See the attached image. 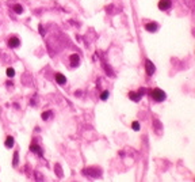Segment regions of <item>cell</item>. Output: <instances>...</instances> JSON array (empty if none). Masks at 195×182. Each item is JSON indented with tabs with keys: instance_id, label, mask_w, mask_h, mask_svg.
I'll return each instance as SVG.
<instances>
[{
	"instance_id": "7",
	"label": "cell",
	"mask_w": 195,
	"mask_h": 182,
	"mask_svg": "<svg viewBox=\"0 0 195 182\" xmlns=\"http://www.w3.org/2000/svg\"><path fill=\"white\" fill-rule=\"evenodd\" d=\"M30 150L34 152V154H37L38 156H43V151L42 148L38 146V144H35V143H31V146H30Z\"/></svg>"
},
{
	"instance_id": "16",
	"label": "cell",
	"mask_w": 195,
	"mask_h": 182,
	"mask_svg": "<svg viewBox=\"0 0 195 182\" xmlns=\"http://www.w3.org/2000/svg\"><path fill=\"white\" fill-rule=\"evenodd\" d=\"M52 114H53V113H52L50 110H49V111H45V113H42V118H43V120H47Z\"/></svg>"
},
{
	"instance_id": "5",
	"label": "cell",
	"mask_w": 195,
	"mask_h": 182,
	"mask_svg": "<svg viewBox=\"0 0 195 182\" xmlns=\"http://www.w3.org/2000/svg\"><path fill=\"white\" fill-rule=\"evenodd\" d=\"M145 68H146V74H148L149 76L153 75V74H155V71H156L155 64H153L150 60H146V63H145Z\"/></svg>"
},
{
	"instance_id": "10",
	"label": "cell",
	"mask_w": 195,
	"mask_h": 182,
	"mask_svg": "<svg viewBox=\"0 0 195 182\" xmlns=\"http://www.w3.org/2000/svg\"><path fill=\"white\" fill-rule=\"evenodd\" d=\"M54 78H56V82H57L58 84H61V86L66 83V78L63 75V74H56Z\"/></svg>"
},
{
	"instance_id": "18",
	"label": "cell",
	"mask_w": 195,
	"mask_h": 182,
	"mask_svg": "<svg viewBox=\"0 0 195 182\" xmlns=\"http://www.w3.org/2000/svg\"><path fill=\"white\" fill-rule=\"evenodd\" d=\"M39 32H41V34H42V36L45 34V30L42 29V24H39Z\"/></svg>"
},
{
	"instance_id": "9",
	"label": "cell",
	"mask_w": 195,
	"mask_h": 182,
	"mask_svg": "<svg viewBox=\"0 0 195 182\" xmlns=\"http://www.w3.org/2000/svg\"><path fill=\"white\" fill-rule=\"evenodd\" d=\"M20 45V41L18 37H11L10 40H8V46L10 48H18Z\"/></svg>"
},
{
	"instance_id": "4",
	"label": "cell",
	"mask_w": 195,
	"mask_h": 182,
	"mask_svg": "<svg viewBox=\"0 0 195 182\" xmlns=\"http://www.w3.org/2000/svg\"><path fill=\"white\" fill-rule=\"evenodd\" d=\"M171 7H172L171 0H160V1H159V8H160L161 11H167V10H169Z\"/></svg>"
},
{
	"instance_id": "2",
	"label": "cell",
	"mask_w": 195,
	"mask_h": 182,
	"mask_svg": "<svg viewBox=\"0 0 195 182\" xmlns=\"http://www.w3.org/2000/svg\"><path fill=\"white\" fill-rule=\"evenodd\" d=\"M100 169H96V167H92V169H84L83 170V174L84 175H91V177H99L100 175Z\"/></svg>"
},
{
	"instance_id": "15",
	"label": "cell",
	"mask_w": 195,
	"mask_h": 182,
	"mask_svg": "<svg viewBox=\"0 0 195 182\" xmlns=\"http://www.w3.org/2000/svg\"><path fill=\"white\" fill-rule=\"evenodd\" d=\"M109 91H103V92H102V95H100V99L102 101H106V99L109 98Z\"/></svg>"
},
{
	"instance_id": "3",
	"label": "cell",
	"mask_w": 195,
	"mask_h": 182,
	"mask_svg": "<svg viewBox=\"0 0 195 182\" xmlns=\"http://www.w3.org/2000/svg\"><path fill=\"white\" fill-rule=\"evenodd\" d=\"M145 94V90L144 88H142V90H140L138 91V92H129V98L132 99V101H134V102H138V101H140L141 99V97H142V95Z\"/></svg>"
},
{
	"instance_id": "6",
	"label": "cell",
	"mask_w": 195,
	"mask_h": 182,
	"mask_svg": "<svg viewBox=\"0 0 195 182\" xmlns=\"http://www.w3.org/2000/svg\"><path fill=\"white\" fill-rule=\"evenodd\" d=\"M145 30L149 33H155L159 30V24H157L156 22H149V23L145 24Z\"/></svg>"
},
{
	"instance_id": "11",
	"label": "cell",
	"mask_w": 195,
	"mask_h": 182,
	"mask_svg": "<svg viewBox=\"0 0 195 182\" xmlns=\"http://www.w3.org/2000/svg\"><path fill=\"white\" fill-rule=\"evenodd\" d=\"M14 141H15V140H14V137H12V136H8L7 140H6V147H7V148H11V147H14Z\"/></svg>"
},
{
	"instance_id": "8",
	"label": "cell",
	"mask_w": 195,
	"mask_h": 182,
	"mask_svg": "<svg viewBox=\"0 0 195 182\" xmlns=\"http://www.w3.org/2000/svg\"><path fill=\"white\" fill-rule=\"evenodd\" d=\"M70 67H77L79 63H80V57H79V55H76V53H73V55H70Z\"/></svg>"
},
{
	"instance_id": "1",
	"label": "cell",
	"mask_w": 195,
	"mask_h": 182,
	"mask_svg": "<svg viewBox=\"0 0 195 182\" xmlns=\"http://www.w3.org/2000/svg\"><path fill=\"white\" fill-rule=\"evenodd\" d=\"M150 97H152L156 102H163V101H165V92H164L163 90H160V88H155V90L150 91Z\"/></svg>"
},
{
	"instance_id": "12",
	"label": "cell",
	"mask_w": 195,
	"mask_h": 182,
	"mask_svg": "<svg viewBox=\"0 0 195 182\" xmlns=\"http://www.w3.org/2000/svg\"><path fill=\"white\" fill-rule=\"evenodd\" d=\"M14 11H15L16 14H22V12H23V7H22L20 4H15V6H14Z\"/></svg>"
},
{
	"instance_id": "13",
	"label": "cell",
	"mask_w": 195,
	"mask_h": 182,
	"mask_svg": "<svg viewBox=\"0 0 195 182\" xmlns=\"http://www.w3.org/2000/svg\"><path fill=\"white\" fill-rule=\"evenodd\" d=\"M18 160H19V154H18V151H16L15 154H14V160H12V164H14V167L18 166Z\"/></svg>"
},
{
	"instance_id": "17",
	"label": "cell",
	"mask_w": 195,
	"mask_h": 182,
	"mask_svg": "<svg viewBox=\"0 0 195 182\" xmlns=\"http://www.w3.org/2000/svg\"><path fill=\"white\" fill-rule=\"evenodd\" d=\"M132 128H133V131H140V124L137 123V121H134L132 124Z\"/></svg>"
},
{
	"instance_id": "14",
	"label": "cell",
	"mask_w": 195,
	"mask_h": 182,
	"mask_svg": "<svg viewBox=\"0 0 195 182\" xmlns=\"http://www.w3.org/2000/svg\"><path fill=\"white\" fill-rule=\"evenodd\" d=\"M14 75H15L14 68H7V76H8V78H14Z\"/></svg>"
}]
</instances>
